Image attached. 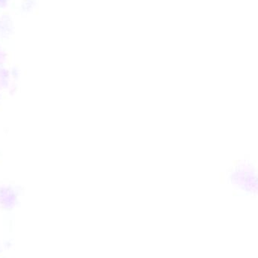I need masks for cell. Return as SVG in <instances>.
I'll list each match as a JSON object with an SVG mask.
<instances>
[{
    "instance_id": "obj_1",
    "label": "cell",
    "mask_w": 258,
    "mask_h": 258,
    "mask_svg": "<svg viewBox=\"0 0 258 258\" xmlns=\"http://www.w3.org/2000/svg\"><path fill=\"white\" fill-rule=\"evenodd\" d=\"M257 161L245 154L230 163L222 173V181L238 196L256 199L258 191Z\"/></svg>"
}]
</instances>
